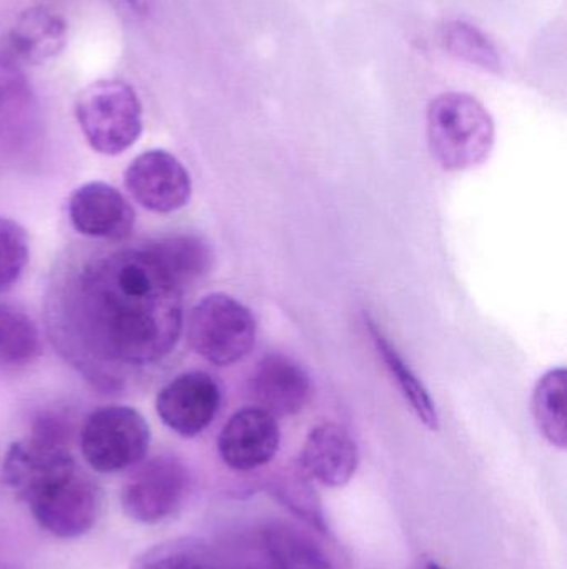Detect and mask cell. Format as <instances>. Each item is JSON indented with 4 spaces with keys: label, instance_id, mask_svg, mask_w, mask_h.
I'll use <instances>...</instances> for the list:
<instances>
[{
    "label": "cell",
    "instance_id": "277c9868",
    "mask_svg": "<svg viewBox=\"0 0 567 569\" xmlns=\"http://www.w3.org/2000/svg\"><path fill=\"white\" fill-rule=\"evenodd\" d=\"M189 341L210 363L230 367L255 347V317L250 308L230 295H206L190 311Z\"/></svg>",
    "mask_w": 567,
    "mask_h": 569
},
{
    "label": "cell",
    "instance_id": "7a4b0ae2",
    "mask_svg": "<svg viewBox=\"0 0 567 569\" xmlns=\"http://www.w3.org/2000/svg\"><path fill=\"white\" fill-rule=\"evenodd\" d=\"M428 143L432 156L445 170L483 166L495 147V123L478 99L449 92L428 107Z\"/></svg>",
    "mask_w": 567,
    "mask_h": 569
},
{
    "label": "cell",
    "instance_id": "3957f363",
    "mask_svg": "<svg viewBox=\"0 0 567 569\" xmlns=\"http://www.w3.org/2000/svg\"><path fill=\"white\" fill-rule=\"evenodd\" d=\"M75 117L89 146L102 156H120L142 136V102L125 80L87 86L77 97Z\"/></svg>",
    "mask_w": 567,
    "mask_h": 569
},
{
    "label": "cell",
    "instance_id": "8fae6325",
    "mask_svg": "<svg viewBox=\"0 0 567 569\" xmlns=\"http://www.w3.org/2000/svg\"><path fill=\"white\" fill-rule=\"evenodd\" d=\"M279 448L276 418L259 407L236 411L219 437L220 458L235 471H252L270 463Z\"/></svg>",
    "mask_w": 567,
    "mask_h": 569
},
{
    "label": "cell",
    "instance_id": "9c48e42d",
    "mask_svg": "<svg viewBox=\"0 0 567 569\" xmlns=\"http://www.w3.org/2000/svg\"><path fill=\"white\" fill-rule=\"evenodd\" d=\"M40 528L53 537L70 540L92 530L99 520L102 498L89 477L79 471L29 505Z\"/></svg>",
    "mask_w": 567,
    "mask_h": 569
},
{
    "label": "cell",
    "instance_id": "ba28073f",
    "mask_svg": "<svg viewBox=\"0 0 567 569\" xmlns=\"http://www.w3.org/2000/svg\"><path fill=\"white\" fill-rule=\"evenodd\" d=\"M130 196L150 212L172 213L192 196V179L182 162L165 150H149L132 160L125 172Z\"/></svg>",
    "mask_w": 567,
    "mask_h": 569
},
{
    "label": "cell",
    "instance_id": "ac0fdd59",
    "mask_svg": "<svg viewBox=\"0 0 567 569\" xmlns=\"http://www.w3.org/2000/svg\"><path fill=\"white\" fill-rule=\"evenodd\" d=\"M152 247L156 259L180 287L195 282L205 276L212 266L210 247L199 237L179 236L160 240Z\"/></svg>",
    "mask_w": 567,
    "mask_h": 569
},
{
    "label": "cell",
    "instance_id": "2e32d148",
    "mask_svg": "<svg viewBox=\"0 0 567 569\" xmlns=\"http://www.w3.org/2000/svg\"><path fill=\"white\" fill-rule=\"evenodd\" d=\"M365 323L366 330H368L369 337H372L373 345H375L376 353L385 361V367L388 368L389 375H392L393 380L398 385L399 391H402L413 413L416 415V418H418L426 428L438 431V408H436L435 400H433L432 395H429L428 388L416 377L415 371L409 368V365L403 360L402 355L393 347L392 341L385 337L382 328L369 317H365Z\"/></svg>",
    "mask_w": 567,
    "mask_h": 569
},
{
    "label": "cell",
    "instance_id": "ffe728a7",
    "mask_svg": "<svg viewBox=\"0 0 567 569\" xmlns=\"http://www.w3.org/2000/svg\"><path fill=\"white\" fill-rule=\"evenodd\" d=\"M265 543L279 569H338L315 541L293 528L282 525L269 528Z\"/></svg>",
    "mask_w": 567,
    "mask_h": 569
},
{
    "label": "cell",
    "instance_id": "d4e9b609",
    "mask_svg": "<svg viewBox=\"0 0 567 569\" xmlns=\"http://www.w3.org/2000/svg\"><path fill=\"white\" fill-rule=\"evenodd\" d=\"M126 2L132 7V10H135L136 13H142V16H146L153 9V0H126Z\"/></svg>",
    "mask_w": 567,
    "mask_h": 569
},
{
    "label": "cell",
    "instance_id": "4316f807",
    "mask_svg": "<svg viewBox=\"0 0 567 569\" xmlns=\"http://www.w3.org/2000/svg\"><path fill=\"white\" fill-rule=\"evenodd\" d=\"M245 569H269V568H245Z\"/></svg>",
    "mask_w": 567,
    "mask_h": 569
},
{
    "label": "cell",
    "instance_id": "e0dca14e",
    "mask_svg": "<svg viewBox=\"0 0 567 569\" xmlns=\"http://www.w3.org/2000/svg\"><path fill=\"white\" fill-rule=\"evenodd\" d=\"M565 368H553L539 378L533 393V417L543 437L565 450L567 447Z\"/></svg>",
    "mask_w": 567,
    "mask_h": 569
},
{
    "label": "cell",
    "instance_id": "52a82bcc",
    "mask_svg": "<svg viewBox=\"0 0 567 569\" xmlns=\"http://www.w3.org/2000/svg\"><path fill=\"white\" fill-rule=\"evenodd\" d=\"M189 485V473L176 458L156 457L126 481L120 501L130 520L162 523L182 508Z\"/></svg>",
    "mask_w": 567,
    "mask_h": 569
},
{
    "label": "cell",
    "instance_id": "30bf717a",
    "mask_svg": "<svg viewBox=\"0 0 567 569\" xmlns=\"http://www.w3.org/2000/svg\"><path fill=\"white\" fill-rule=\"evenodd\" d=\"M222 403L219 383L203 371L179 375L156 395L160 420L180 437L203 433L215 420Z\"/></svg>",
    "mask_w": 567,
    "mask_h": 569
},
{
    "label": "cell",
    "instance_id": "cb8c5ba5",
    "mask_svg": "<svg viewBox=\"0 0 567 569\" xmlns=\"http://www.w3.org/2000/svg\"><path fill=\"white\" fill-rule=\"evenodd\" d=\"M30 259L26 229L10 219H0V295L19 283Z\"/></svg>",
    "mask_w": 567,
    "mask_h": 569
},
{
    "label": "cell",
    "instance_id": "5b68a950",
    "mask_svg": "<svg viewBox=\"0 0 567 569\" xmlns=\"http://www.w3.org/2000/svg\"><path fill=\"white\" fill-rule=\"evenodd\" d=\"M149 423L130 407H103L89 415L80 433V450L92 470L117 473L145 460Z\"/></svg>",
    "mask_w": 567,
    "mask_h": 569
},
{
    "label": "cell",
    "instance_id": "5bb4252c",
    "mask_svg": "<svg viewBox=\"0 0 567 569\" xmlns=\"http://www.w3.org/2000/svg\"><path fill=\"white\" fill-rule=\"evenodd\" d=\"M256 405L273 417L300 413L312 397V381L302 365L285 355L272 353L256 367L252 380Z\"/></svg>",
    "mask_w": 567,
    "mask_h": 569
},
{
    "label": "cell",
    "instance_id": "9a60e30c",
    "mask_svg": "<svg viewBox=\"0 0 567 569\" xmlns=\"http://www.w3.org/2000/svg\"><path fill=\"white\" fill-rule=\"evenodd\" d=\"M17 59L33 66L55 59L67 46V23L45 6L22 10L9 32Z\"/></svg>",
    "mask_w": 567,
    "mask_h": 569
},
{
    "label": "cell",
    "instance_id": "8992f818",
    "mask_svg": "<svg viewBox=\"0 0 567 569\" xmlns=\"http://www.w3.org/2000/svg\"><path fill=\"white\" fill-rule=\"evenodd\" d=\"M75 471V460L59 431L45 425L32 437L10 445L3 458V480L27 505L33 503Z\"/></svg>",
    "mask_w": 567,
    "mask_h": 569
},
{
    "label": "cell",
    "instance_id": "7c38bea8",
    "mask_svg": "<svg viewBox=\"0 0 567 569\" xmlns=\"http://www.w3.org/2000/svg\"><path fill=\"white\" fill-rule=\"evenodd\" d=\"M73 229L90 239H126L135 227V210L115 187L89 182L79 187L69 200Z\"/></svg>",
    "mask_w": 567,
    "mask_h": 569
},
{
    "label": "cell",
    "instance_id": "d6986e66",
    "mask_svg": "<svg viewBox=\"0 0 567 569\" xmlns=\"http://www.w3.org/2000/svg\"><path fill=\"white\" fill-rule=\"evenodd\" d=\"M40 335L32 318L10 303H0V363H30L40 355Z\"/></svg>",
    "mask_w": 567,
    "mask_h": 569
},
{
    "label": "cell",
    "instance_id": "4fadbf2b",
    "mask_svg": "<svg viewBox=\"0 0 567 569\" xmlns=\"http://www.w3.org/2000/svg\"><path fill=\"white\" fill-rule=\"evenodd\" d=\"M358 447L352 435L336 423L313 428L300 455V468L306 477L330 488L350 483L358 470Z\"/></svg>",
    "mask_w": 567,
    "mask_h": 569
},
{
    "label": "cell",
    "instance_id": "603a6c76",
    "mask_svg": "<svg viewBox=\"0 0 567 569\" xmlns=\"http://www.w3.org/2000/svg\"><path fill=\"white\" fill-rule=\"evenodd\" d=\"M310 480L312 478L306 477L305 471L300 468V470L283 475L279 480L273 481L270 490L275 495L276 500L282 501L293 513L298 515L306 523L325 533L326 523L322 501Z\"/></svg>",
    "mask_w": 567,
    "mask_h": 569
},
{
    "label": "cell",
    "instance_id": "7402d4cb",
    "mask_svg": "<svg viewBox=\"0 0 567 569\" xmlns=\"http://www.w3.org/2000/svg\"><path fill=\"white\" fill-rule=\"evenodd\" d=\"M33 97L22 70L0 56V133L26 126L32 116Z\"/></svg>",
    "mask_w": 567,
    "mask_h": 569
},
{
    "label": "cell",
    "instance_id": "44dd1931",
    "mask_svg": "<svg viewBox=\"0 0 567 569\" xmlns=\"http://www.w3.org/2000/svg\"><path fill=\"white\" fill-rule=\"evenodd\" d=\"M130 569H222L202 541L193 538L163 541L135 558Z\"/></svg>",
    "mask_w": 567,
    "mask_h": 569
},
{
    "label": "cell",
    "instance_id": "6da1fadb",
    "mask_svg": "<svg viewBox=\"0 0 567 569\" xmlns=\"http://www.w3.org/2000/svg\"><path fill=\"white\" fill-rule=\"evenodd\" d=\"M182 287L152 247L120 250L87 263L70 283L69 327L97 365L156 363L182 333Z\"/></svg>",
    "mask_w": 567,
    "mask_h": 569
},
{
    "label": "cell",
    "instance_id": "484cf974",
    "mask_svg": "<svg viewBox=\"0 0 567 569\" xmlns=\"http://www.w3.org/2000/svg\"><path fill=\"white\" fill-rule=\"evenodd\" d=\"M426 569H445V568L439 567V565L435 563V561H429V563L426 565Z\"/></svg>",
    "mask_w": 567,
    "mask_h": 569
}]
</instances>
